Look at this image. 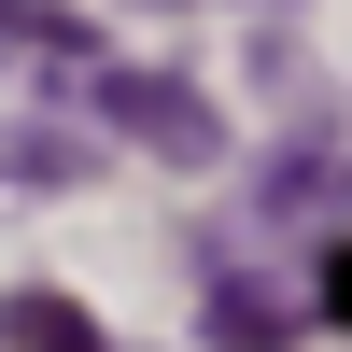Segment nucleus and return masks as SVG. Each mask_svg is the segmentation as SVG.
<instances>
[{
  "label": "nucleus",
  "mask_w": 352,
  "mask_h": 352,
  "mask_svg": "<svg viewBox=\"0 0 352 352\" xmlns=\"http://www.w3.org/2000/svg\"><path fill=\"white\" fill-rule=\"evenodd\" d=\"M85 99H99L113 141H141L155 169H212V155H226V113L197 99L184 71H85Z\"/></svg>",
  "instance_id": "nucleus-1"
},
{
  "label": "nucleus",
  "mask_w": 352,
  "mask_h": 352,
  "mask_svg": "<svg viewBox=\"0 0 352 352\" xmlns=\"http://www.w3.org/2000/svg\"><path fill=\"white\" fill-rule=\"evenodd\" d=\"M338 212H352V169L310 141V155H282L268 184H254V226H296V240H338Z\"/></svg>",
  "instance_id": "nucleus-2"
},
{
  "label": "nucleus",
  "mask_w": 352,
  "mask_h": 352,
  "mask_svg": "<svg viewBox=\"0 0 352 352\" xmlns=\"http://www.w3.org/2000/svg\"><path fill=\"white\" fill-rule=\"evenodd\" d=\"M0 56H43V71H99V28L71 0H0Z\"/></svg>",
  "instance_id": "nucleus-3"
},
{
  "label": "nucleus",
  "mask_w": 352,
  "mask_h": 352,
  "mask_svg": "<svg viewBox=\"0 0 352 352\" xmlns=\"http://www.w3.org/2000/svg\"><path fill=\"white\" fill-rule=\"evenodd\" d=\"M212 338H226V352H296V296H268V282L212 268Z\"/></svg>",
  "instance_id": "nucleus-4"
},
{
  "label": "nucleus",
  "mask_w": 352,
  "mask_h": 352,
  "mask_svg": "<svg viewBox=\"0 0 352 352\" xmlns=\"http://www.w3.org/2000/svg\"><path fill=\"white\" fill-rule=\"evenodd\" d=\"M0 352H113V338L85 324V296H43V282H14V296H0Z\"/></svg>",
  "instance_id": "nucleus-5"
},
{
  "label": "nucleus",
  "mask_w": 352,
  "mask_h": 352,
  "mask_svg": "<svg viewBox=\"0 0 352 352\" xmlns=\"http://www.w3.org/2000/svg\"><path fill=\"white\" fill-rule=\"evenodd\" d=\"M85 169H99V155H85L71 127H14V141H0V184H43L56 197V184H85Z\"/></svg>",
  "instance_id": "nucleus-6"
},
{
  "label": "nucleus",
  "mask_w": 352,
  "mask_h": 352,
  "mask_svg": "<svg viewBox=\"0 0 352 352\" xmlns=\"http://www.w3.org/2000/svg\"><path fill=\"white\" fill-rule=\"evenodd\" d=\"M324 310H352V240H338V268H324Z\"/></svg>",
  "instance_id": "nucleus-7"
}]
</instances>
